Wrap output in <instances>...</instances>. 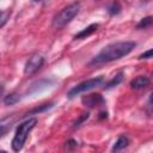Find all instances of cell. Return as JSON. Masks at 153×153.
Returning <instances> with one entry per match:
<instances>
[{"label":"cell","mask_w":153,"mask_h":153,"mask_svg":"<svg viewBox=\"0 0 153 153\" xmlns=\"http://www.w3.org/2000/svg\"><path fill=\"white\" fill-rule=\"evenodd\" d=\"M135 47H136V43L131 41L115 42V43L108 44L92 59L90 65H102V63H108L115 60H120L121 57L131 53Z\"/></svg>","instance_id":"cell-1"},{"label":"cell","mask_w":153,"mask_h":153,"mask_svg":"<svg viewBox=\"0 0 153 153\" xmlns=\"http://www.w3.org/2000/svg\"><path fill=\"white\" fill-rule=\"evenodd\" d=\"M36 123H37L36 118H29V120L24 121L23 123H20L18 126V128L16 130V134H14V136L12 139V142H11L12 149L14 152H19L23 148V146H24V143L27 139V135L35 128Z\"/></svg>","instance_id":"cell-2"},{"label":"cell","mask_w":153,"mask_h":153,"mask_svg":"<svg viewBox=\"0 0 153 153\" xmlns=\"http://www.w3.org/2000/svg\"><path fill=\"white\" fill-rule=\"evenodd\" d=\"M80 11V4L79 2H72L67 6H65L57 14H55L53 19V26L54 27H62L66 24H68Z\"/></svg>","instance_id":"cell-3"},{"label":"cell","mask_w":153,"mask_h":153,"mask_svg":"<svg viewBox=\"0 0 153 153\" xmlns=\"http://www.w3.org/2000/svg\"><path fill=\"white\" fill-rule=\"evenodd\" d=\"M104 81V78L103 76H97V78H93V79H88V80H85L78 85H75L73 88H71L68 92H67V97L68 98H73L82 92H86V91H90L99 85H102Z\"/></svg>","instance_id":"cell-4"},{"label":"cell","mask_w":153,"mask_h":153,"mask_svg":"<svg viewBox=\"0 0 153 153\" xmlns=\"http://www.w3.org/2000/svg\"><path fill=\"white\" fill-rule=\"evenodd\" d=\"M44 63V57L39 54H33L29 57V60L26 61L25 63V67H24V73L26 75H32L33 73H36L41 67L42 65Z\"/></svg>","instance_id":"cell-5"},{"label":"cell","mask_w":153,"mask_h":153,"mask_svg":"<svg viewBox=\"0 0 153 153\" xmlns=\"http://www.w3.org/2000/svg\"><path fill=\"white\" fill-rule=\"evenodd\" d=\"M81 102H82V104H84L85 106L94 108V106H98V105L104 104V98H103L99 93H91V94H88V96L82 97Z\"/></svg>","instance_id":"cell-6"},{"label":"cell","mask_w":153,"mask_h":153,"mask_svg":"<svg viewBox=\"0 0 153 153\" xmlns=\"http://www.w3.org/2000/svg\"><path fill=\"white\" fill-rule=\"evenodd\" d=\"M149 85V78L148 76H145V75H139L136 76L135 79H133L130 81V86L135 90H139V88H145Z\"/></svg>","instance_id":"cell-7"},{"label":"cell","mask_w":153,"mask_h":153,"mask_svg":"<svg viewBox=\"0 0 153 153\" xmlns=\"http://www.w3.org/2000/svg\"><path fill=\"white\" fill-rule=\"evenodd\" d=\"M98 26H99V24H91V25H88L87 27H85L84 30H81L80 32H78L75 36H74V38L75 39H82V38H86V37H88V36H91L93 32H96L97 31V29H98Z\"/></svg>","instance_id":"cell-8"},{"label":"cell","mask_w":153,"mask_h":153,"mask_svg":"<svg viewBox=\"0 0 153 153\" xmlns=\"http://www.w3.org/2000/svg\"><path fill=\"white\" fill-rule=\"evenodd\" d=\"M13 120H14L13 116H7V117L0 120V136L4 135L11 128V126L13 123Z\"/></svg>","instance_id":"cell-9"},{"label":"cell","mask_w":153,"mask_h":153,"mask_svg":"<svg viewBox=\"0 0 153 153\" xmlns=\"http://www.w3.org/2000/svg\"><path fill=\"white\" fill-rule=\"evenodd\" d=\"M128 145H129V140H128V137L124 136V135H122V136H120V137L117 139V141L115 142V145H114V147H112V152L122 151V149L126 148Z\"/></svg>","instance_id":"cell-10"},{"label":"cell","mask_w":153,"mask_h":153,"mask_svg":"<svg viewBox=\"0 0 153 153\" xmlns=\"http://www.w3.org/2000/svg\"><path fill=\"white\" fill-rule=\"evenodd\" d=\"M20 100V96L16 92H12L10 94H7L5 98H4V104L5 105H13L16 103H18Z\"/></svg>","instance_id":"cell-11"},{"label":"cell","mask_w":153,"mask_h":153,"mask_svg":"<svg viewBox=\"0 0 153 153\" xmlns=\"http://www.w3.org/2000/svg\"><path fill=\"white\" fill-rule=\"evenodd\" d=\"M122 80H123V74H122V73H118L117 75H115V78H112L110 81H108L106 85H105L104 87H105L106 90H109V88H111V87L117 86Z\"/></svg>","instance_id":"cell-12"},{"label":"cell","mask_w":153,"mask_h":153,"mask_svg":"<svg viewBox=\"0 0 153 153\" xmlns=\"http://www.w3.org/2000/svg\"><path fill=\"white\" fill-rule=\"evenodd\" d=\"M108 12L110 16H115V14H118L121 12V5L118 1H112L109 7H108Z\"/></svg>","instance_id":"cell-13"},{"label":"cell","mask_w":153,"mask_h":153,"mask_svg":"<svg viewBox=\"0 0 153 153\" xmlns=\"http://www.w3.org/2000/svg\"><path fill=\"white\" fill-rule=\"evenodd\" d=\"M10 17H11V11H10V10L0 11V29L8 22Z\"/></svg>","instance_id":"cell-14"},{"label":"cell","mask_w":153,"mask_h":153,"mask_svg":"<svg viewBox=\"0 0 153 153\" xmlns=\"http://www.w3.org/2000/svg\"><path fill=\"white\" fill-rule=\"evenodd\" d=\"M152 24V17H146V18H142L139 24L136 25L137 29H146L147 26H149Z\"/></svg>","instance_id":"cell-15"},{"label":"cell","mask_w":153,"mask_h":153,"mask_svg":"<svg viewBox=\"0 0 153 153\" xmlns=\"http://www.w3.org/2000/svg\"><path fill=\"white\" fill-rule=\"evenodd\" d=\"M88 116H90V114H88V112H84V114H81V115L78 117V120L73 123V127H74V128H78V127H79L84 121H86V120L88 118Z\"/></svg>","instance_id":"cell-16"},{"label":"cell","mask_w":153,"mask_h":153,"mask_svg":"<svg viewBox=\"0 0 153 153\" xmlns=\"http://www.w3.org/2000/svg\"><path fill=\"white\" fill-rule=\"evenodd\" d=\"M51 106H53L51 103H49V104H43V105H41L39 108H35V109H32L29 114H39V112L45 111L47 109H49V108H51ZM29 114H27V115H29Z\"/></svg>","instance_id":"cell-17"},{"label":"cell","mask_w":153,"mask_h":153,"mask_svg":"<svg viewBox=\"0 0 153 153\" xmlns=\"http://www.w3.org/2000/svg\"><path fill=\"white\" fill-rule=\"evenodd\" d=\"M151 57H152V49H149V50L145 51L143 54H141V55L139 56V59H140V60H142V59H151Z\"/></svg>","instance_id":"cell-18"},{"label":"cell","mask_w":153,"mask_h":153,"mask_svg":"<svg viewBox=\"0 0 153 153\" xmlns=\"http://www.w3.org/2000/svg\"><path fill=\"white\" fill-rule=\"evenodd\" d=\"M106 115H108L106 112H100V118H104V117L106 118Z\"/></svg>","instance_id":"cell-19"},{"label":"cell","mask_w":153,"mask_h":153,"mask_svg":"<svg viewBox=\"0 0 153 153\" xmlns=\"http://www.w3.org/2000/svg\"><path fill=\"white\" fill-rule=\"evenodd\" d=\"M35 1H37V2H38V1H44V0H35Z\"/></svg>","instance_id":"cell-20"}]
</instances>
